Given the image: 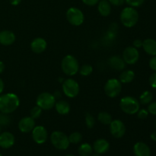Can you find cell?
Here are the masks:
<instances>
[{"label": "cell", "mask_w": 156, "mask_h": 156, "mask_svg": "<svg viewBox=\"0 0 156 156\" xmlns=\"http://www.w3.org/2000/svg\"><path fill=\"white\" fill-rule=\"evenodd\" d=\"M19 105V98L14 93L0 95V111L3 114H12L18 109Z\"/></svg>", "instance_id": "1"}, {"label": "cell", "mask_w": 156, "mask_h": 156, "mask_svg": "<svg viewBox=\"0 0 156 156\" xmlns=\"http://www.w3.org/2000/svg\"><path fill=\"white\" fill-rule=\"evenodd\" d=\"M120 19L123 25L126 27H132L137 24L139 21V13L133 7H126L120 13Z\"/></svg>", "instance_id": "2"}, {"label": "cell", "mask_w": 156, "mask_h": 156, "mask_svg": "<svg viewBox=\"0 0 156 156\" xmlns=\"http://www.w3.org/2000/svg\"><path fill=\"white\" fill-rule=\"evenodd\" d=\"M120 109L125 114L133 115L136 114L140 108V104L136 98L131 96H125L122 98L120 102Z\"/></svg>", "instance_id": "3"}, {"label": "cell", "mask_w": 156, "mask_h": 156, "mask_svg": "<svg viewBox=\"0 0 156 156\" xmlns=\"http://www.w3.org/2000/svg\"><path fill=\"white\" fill-rule=\"evenodd\" d=\"M61 68L62 72L69 76H73L77 74L79 69V62L72 55H67L61 62Z\"/></svg>", "instance_id": "4"}, {"label": "cell", "mask_w": 156, "mask_h": 156, "mask_svg": "<svg viewBox=\"0 0 156 156\" xmlns=\"http://www.w3.org/2000/svg\"><path fill=\"white\" fill-rule=\"evenodd\" d=\"M50 141L52 145L59 150H66L68 149L70 144L69 137L60 131H54L52 133L50 136Z\"/></svg>", "instance_id": "5"}, {"label": "cell", "mask_w": 156, "mask_h": 156, "mask_svg": "<svg viewBox=\"0 0 156 156\" xmlns=\"http://www.w3.org/2000/svg\"><path fill=\"white\" fill-rule=\"evenodd\" d=\"M37 105L44 111H49L53 108L56 104V98L49 92H43L37 98Z\"/></svg>", "instance_id": "6"}, {"label": "cell", "mask_w": 156, "mask_h": 156, "mask_svg": "<svg viewBox=\"0 0 156 156\" xmlns=\"http://www.w3.org/2000/svg\"><path fill=\"white\" fill-rule=\"evenodd\" d=\"M122 84L119 79H111L107 81L105 85V92L109 98H116L120 94Z\"/></svg>", "instance_id": "7"}, {"label": "cell", "mask_w": 156, "mask_h": 156, "mask_svg": "<svg viewBox=\"0 0 156 156\" xmlns=\"http://www.w3.org/2000/svg\"><path fill=\"white\" fill-rule=\"evenodd\" d=\"M66 15L67 21L73 26L81 25L85 20L83 12L76 7L69 8L67 10Z\"/></svg>", "instance_id": "8"}, {"label": "cell", "mask_w": 156, "mask_h": 156, "mask_svg": "<svg viewBox=\"0 0 156 156\" xmlns=\"http://www.w3.org/2000/svg\"><path fill=\"white\" fill-rule=\"evenodd\" d=\"M62 91L66 96L73 98L79 94V85L74 79H67L62 83Z\"/></svg>", "instance_id": "9"}, {"label": "cell", "mask_w": 156, "mask_h": 156, "mask_svg": "<svg viewBox=\"0 0 156 156\" xmlns=\"http://www.w3.org/2000/svg\"><path fill=\"white\" fill-rule=\"evenodd\" d=\"M110 132L114 138H122L126 133V126L121 120H114L110 123Z\"/></svg>", "instance_id": "10"}, {"label": "cell", "mask_w": 156, "mask_h": 156, "mask_svg": "<svg viewBox=\"0 0 156 156\" xmlns=\"http://www.w3.org/2000/svg\"><path fill=\"white\" fill-rule=\"evenodd\" d=\"M123 59L126 64L133 65L135 64L140 58L138 49L134 47H128L124 50L123 53Z\"/></svg>", "instance_id": "11"}, {"label": "cell", "mask_w": 156, "mask_h": 156, "mask_svg": "<svg viewBox=\"0 0 156 156\" xmlns=\"http://www.w3.org/2000/svg\"><path fill=\"white\" fill-rule=\"evenodd\" d=\"M32 132V138L37 144H44L46 143L48 137L47 130L43 126H35Z\"/></svg>", "instance_id": "12"}, {"label": "cell", "mask_w": 156, "mask_h": 156, "mask_svg": "<svg viewBox=\"0 0 156 156\" xmlns=\"http://www.w3.org/2000/svg\"><path fill=\"white\" fill-rule=\"evenodd\" d=\"M35 127V120L31 117H24L18 122V129L21 133H27Z\"/></svg>", "instance_id": "13"}, {"label": "cell", "mask_w": 156, "mask_h": 156, "mask_svg": "<svg viewBox=\"0 0 156 156\" xmlns=\"http://www.w3.org/2000/svg\"><path fill=\"white\" fill-rule=\"evenodd\" d=\"M15 136L10 132H4L0 133V147L3 149H9L15 144Z\"/></svg>", "instance_id": "14"}, {"label": "cell", "mask_w": 156, "mask_h": 156, "mask_svg": "<svg viewBox=\"0 0 156 156\" xmlns=\"http://www.w3.org/2000/svg\"><path fill=\"white\" fill-rule=\"evenodd\" d=\"M47 41L42 37H37L34 39L30 43V48L34 53H43L47 49Z\"/></svg>", "instance_id": "15"}, {"label": "cell", "mask_w": 156, "mask_h": 156, "mask_svg": "<svg viewBox=\"0 0 156 156\" xmlns=\"http://www.w3.org/2000/svg\"><path fill=\"white\" fill-rule=\"evenodd\" d=\"M92 148L95 153L99 154V155L105 154L109 150L110 143H108V140L105 139H98L94 142Z\"/></svg>", "instance_id": "16"}, {"label": "cell", "mask_w": 156, "mask_h": 156, "mask_svg": "<svg viewBox=\"0 0 156 156\" xmlns=\"http://www.w3.org/2000/svg\"><path fill=\"white\" fill-rule=\"evenodd\" d=\"M133 152L136 156H151L150 149L143 142H138L134 145Z\"/></svg>", "instance_id": "17"}, {"label": "cell", "mask_w": 156, "mask_h": 156, "mask_svg": "<svg viewBox=\"0 0 156 156\" xmlns=\"http://www.w3.org/2000/svg\"><path fill=\"white\" fill-rule=\"evenodd\" d=\"M15 41V35L11 30H5L0 32V44L4 46L12 45Z\"/></svg>", "instance_id": "18"}, {"label": "cell", "mask_w": 156, "mask_h": 156, "mask_svg": "<svg viewBox=\"0 0 156 156\" xmlns=\"http://www.w3.org/2000/svg\"><path fill=\"white\" fill-rule=\"evenodd\" d=\"M108 63L111 68L115 70H118V71L123 70L126 65V62H124L123 58L119 56H114L110 58L108 60Z\"/></svg>", "instance_id": "19"}, {"label": "cell", "mask_w": 156, "mask_h": 156, "mask_svg": "<svg viewBox=\"0 0 156 156\" xmlns=\"http://www.w3.org/2000/svg\"><path fill=\"white\" fill-rule=\"evenodd\" d=\"M143 50L151 56H156V41L153 39H146L143 42Z\"/></svg>", "instance_id": "20"}, {"label": "cell", "mask_w": 156, "mask_h": 156, "mask_svg": "<svg viewBox=\"0 0 156 156\" xmlns=\"http://www.w3.org/2000/svg\"><path fill=\"white\" fill-rule=\"evenodd\" d=\"M98 10L101 15L103 17H107L111 12V5L108 0H100L98 3Z\"/></svg>", "instance_id": "21"}, {"label": "cell", "mask_w": 156, "mask_h": 156, "mask_svg": "<svg viewBox=\"0 0 156 156\" xmlns=\"http://www.w3.org/2000/svg\"><path fill=\"white\" fill-rule=\"evenodd\" d=\"M55 108L57 113L61 115H66L70 111V105L67 101L63 100L56 101Z\"/></svg>", "instance_id": "22"}, {"label": "cell", "mask_w": 156, "mask_h": 156, "mask_svg": "<svg viewBox=\"0 0 156 156\" xmlns=\"http://www.w3.org/2000/svg\"><path fill=\"white\" fill-rule=\"evenodd\" d=\"M120 79L119 80L120 81L121 83L127 84L130 83L135 78V73L132 70H124L122 72L120 75Z\"/></svg>", "instance_id": "23"}, {"label": "cell", "mask_w": 156, "mask_h": 156, "mask_svg": "<svg viewBox=\"0 0 156 156\" xmlns=\"http://www.w3.org/2000/svg\"><path fill=\"white\" fill-rule=\"evenodd\" d=\"M93 148L88 143H82L78 149V152H79L80 156H91L92 155Z\"/></svg>", "instance_id": "24"}, {"label": "cell", "mask_w": 156, "mask_h": 156, "mask_svg": "<svg viewBox=\"0 0 156 156\" xmlns=\"http://www.w3.org/2000/svg\"><path fill=\"white\" fill-rule=\"evenodd\" d=\"M98 120L101 123L105 125H110L112 121V117L108 112H101L98 116Z\"/></svg>", "instance_id": "25"}, {"label": "cell", "mask_w": 156, "mask_h": 156, "mask_svg": "<svg viewBox=\"0 0 156 156\" xmlns=\"http://www.w3.org/2000/svg\"><path fill=\"white\" fill-rule=\"evenodd\" d=\"M153 98L152 92L149 91H144L143 94L140 95V102L143 105H148V104L151 103Z\"/></svg>", "instance_id": "26"}, {"label": "cell", "mask_w": 156, "mask_h": 156, "mask_svg": "<svg viewBox=\"0 0 156 156\" xmlns=\"http://www.w3.org/2000/svg\"><path fill=\"white\" fill-rule=\"evenodd\" d=\"M68 137L69 143H73V144H78V143H81L82 140V135L79 132L73 133Z\"/></svg>", "instance_id": "27"}, {"label": "cell", "mask_w": 156, "mask_h": 156, "mask_svg": "<svg viewBox=\"0 0 156 156\" xmlns=\"http://www.w3.org/2000/svg\"><path fill=\"white\" fill-rule=\"evenodd\" d=\"M79 72L82 76H88L92 73L93 68L89 64H85V65L82 66V67L79 69Z\"/></svg>", "instance_id": "28"}, {"label": "cell", "mask_w": 156, "mask_h": 156, "mask_svg": "<svg viewBox=\"0 0 156 156\" xmlns=\"http://www.w3.org/2000/svg\"><path fill=\"white\" fill-rule=\"evenodd\" d=\"M42 111L43 110L40 108L39 106H35L34 108H32V109L30 110V117L32 118L35 119H37L39 118L41 116V114H42Z\"/></svg>", "instance_id": "29"}, {"label": "cell", "mask_w": 156, "mask_h": 156, "mask_svg": "<svg viewBox=\"0 0 156 156\" xmlns=\"http://www.w3.org/2000/svg\"><path fill=\"white\" fill-rule=\"evenodd\" d=\"M85 123H86V126H88V128L91 129L95 124V119L91 114H87L85 116Z\"/></svg>", "instance_id": "30"}, {"label": "cell", "mask_w": 156, "mask_h": 156, "mask_svg": "<svg viewBox=\"0 0 156 156\" xmlns=\"http://www.w3.org/2000/svg\"><path fill=\"white\" fill-rule=\"evenodd\" d=\"M11 120L6 114H0V125L1 126H7L10 123Z\"/></svg>", "instance_id": "31"}, {"label": "cell", "mask_w": 156, "mask_h": 156, "mask_svg": "<svg viewBox=\"0 0 156 156\" xmlns=\"http://www.w3.org/2000/svg\"><path fill=\"white\" fill-rule=\"evenodd\" d=\"M126 3L131 7H139L144 3L145 0H125Z\"/></svg>", "instance_id": "32"}, {"label": "cell", "mask_w": 156, "mask_h": 156, "mask_svg": "<svg viewBox=\"0 0 156 156\" xmlns=\"http://www.w3.org/2000/svg\"><path fill=\"white\" fill-rule=\"evenodd\" d=\"M136 114L137 116H138V118L141 119V120H144V119L147 118L148 115H149V111H148L147 110L141 109L139 110V111Z\"/></svg>", "instance_id": "33"}, {"label": "cell", "mask_w": 156, "mask_h": 156, "mask_svg": "<svg viewBox=\"0 0 156 156\" xmlns=\"http://www.w3.org/2000/svg\"><path fill=\"white\" fill-rule=\"evenodd\" d=\"M148 111L151 114L156 115V101L149 103V107H148Z\"/></svg>", "instance_id": "34"}, {"label": "cell", "mask_w": 156, "mask_h": 156, "mask_svg": "<svg viewBox=\"0 0 156 156\" xmlns=\"http://www.w3.org/2000/svg\"><path fill=\"white\" fill-rule=\"evenodd\" d=\"M149 84L152 88H156V73L151 75L149 78Z\"/></svg>", "instance_id": "35"}, {"label": "cell", "mask_w": 156, "mask_h": 156, "mask_svg": "<svg viewBox=\"0 0 156 156\" xmlns=\"http://www.w3.org/2000/svg\"><path fill=\"white\" fill-rule=\"evenodd\" d=\"M82 2L88 6H94L99 2L100 0H82Z\"/></svg>", "instance_id": "36"}, {"label": "cell", "mask_w": 156, "mask_h": 156, "mask_svg": "<svg viewBox=\"0 0 156 156\" xmlns=\"http://www.w3.org/2000/svg\"><path fill=\"white\" fill-rule=\"evenodd\" d=\"M111 5L114 6H121L124 4L125 0H108Z\"/></svg>", "instance_id": "37"}, {"label": "cell", "mask_w": 156, "mask_h": 156, "mask_svg": "<svg viewBox=\"0 0 156 156\" xmlns=\"http://www.w3.org/2000/svg\"><path fill=\"white\" fill-rule=\"evenodd\" d=\"M149 66L154 71H156V56H153L149 60Z\"/></svg>", "instance_id": "38"}, {"label": "cell", "mask_w": 156, "mask_h": 156, "mask_svg": "<svg viewBox=\"0 0 156 156\" xmlns=\"http://www.w3.org/2000/svg\"><path fill=\"white\" fill-rule=\"evenodd\" d=\"M143 41H142L140 39L135 40V41H133V47H136V49L140 48V47H143Z\"/></svg>", "instance_id": "39"}, {"label": "cell", "mask_w": 156, "mask_h": 156, "mask_svg": "<svg viewBox=\"0 0 156 156\" xmlns=\"http://www.w3.org/2000/svg\"><path fill=\"white\" fill-rule=\"evenodd\" d=\"M9 1H10V3L12 5H18L21 3V0H9Z\"/></svg>", "instance_id": "40"}, {"label": "cell", "mask_w": 156, "mask_h": 156, "mask_svg": "<svg viewBox=\"0 0 156 156\" xmlns=\"http://www.w3.org/2000/svg\"><path fill=\"white\" fill-rule=\"evenodd\" d=\"M4 90V82H3L2 79L0 78V94Z\"/></svg>", "instance_id": "41"}, {"label": "cell", "mask_w": 156, "mask_h": 156, "mask_svg": "<svg viewBox=\"0 0 156 156\" xmlns=\"http://www.w3.org/2000/svg\"><path fill=\"white\" fill-rule=\"evenodd\" d=\"M4 69H5L4 63H3V62H2V61H0V74H2V73H3Z\"/></svg>", "instance_id": "42"}, {"label": "cell", "mask_w": 156, "mask_h": 156, "mask_svg": "<svg viewBox=\"0 0 156 156\" xmlns=\"http://www.w3.org/2000/svg\"><path fill=\"white\" fill-rule=\"evenodd\" d=\"M151 139L156 142V131H155V132H153L152 134H151Z\"/></svg>", "instance_id": "43"}, {"label": "cell", "mask_w": 156, "mask_h": 156, "mask_svg": "<svg viewBox=\"0 0 156 156\" xmlns=\"http://www.w3.org/2000/svg\"><path fill=\"white\" fill-rule=\"evenodd\" d=\"M92 156H99V154H98V153H95V154H94V155H93Z\"/></svg>", "instance_id": "44"}, {"label": "cell", "mask_w": 156, "mask_h": 156, "mask_svg": "<svg viewBox=\"0 0 156 156\" xmlns=\"http://www.w3.org/2000/svg\"><path fill=\"white\" fill-rule=\"evenodd\" d=\"M66 156H75V155H66Z\"/></svg>", "instance_id": "45"}, {"label": "cell", "mask_w": 156, "mask_h": 156, "mask_svg": "<svg viewBox=\"0 0 156 156\" xmlns=\"http://www.w3.org/2000/svg\"><path fill=\"white\" fill-rule=\"evenodd\" d=\"M1 129H2V128H1V125H0V133H1Z\"/></svg>", "instance_id": "46"}, {"label": "cell", "mask_w": 156, "mask_h": 156, "mask_svg": "<svg viewBox=\"0 0 156 156\" xmlns=\"http://www.w3.org/2000/svg\"><path fill=\"white\" fill-rule=\"evenodd\" d=\"M0 156H2V155H1V154H0Z\"/></svg>", "instance_id": "47"}, {"label": "cell", "mask_w": 156, "mask_h": 156, "mask_svg": "<svg viewBox=\"0 0 156 156\" xmlns=\"http://www.w3.org/2000/svg\"><path fill=\"white\" fill-rule=\"evenodd\" d=\"M155 126H156V122H155Z\"/></svg>", "instance_id": "48"}]
</instances>
